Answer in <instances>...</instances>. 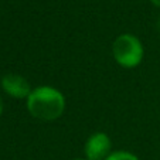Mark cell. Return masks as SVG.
<instances>
[{
  "label": "cell",
  "mask_w": 160,
  "mask_h": 160,
  "mask_svg": "<svg viewBox=\"0 0 160 160\" xmlns=\"http://www.w3.org/2000/svg\"><path fill=\"white\" fill-rule=\"evenodd\" d=\"M28 112L41 121H54L65 109L64 95L52 87H38L27 98Z\"/></svg>",
  "instance_id": "6da1fadb"
},
{
  "label": "cell",
  "mask_w": 160,
  "mask_h": 160,
  "mask_svg": "<svg viewBox=\"0 0 160 160\" xmlns=\"http://www.w3.org/2000/svg\"><path fill=\"white\" fill-rule=\"evenodd\" d=\"M105 160H139L135 154L129 153V152H113L111 153Z\"/></svg>",
  "instance_id": "5b68a950"
},
{
  "label": "cell",
  "mask_w": 160,
  "mask_h": 160,
  "mask_svg": "<svg viewBox=\"0 0 160 160\" xmlns=\"http://www.w3.org/2000/svg\"><path fill=\"white\" fill-rule=\"evenodd\" d=\"M113 58L119 65L125 68H133L139 65L143 58V45L132 34H121L112 45Z\"/></svg>",
  "instance_id": "7a4b0ae2"
},
{
  "label": "cell",
  "mask_w": 160,
  "mask_h": 160,
  "mask_svg": "<svg viewBox=\"0 0 160 160\" xmlns=\"http://www.w3.org/2000/svg\"><path fill=\"white\" fill-rule=\"evenodd\" d=\"M2 87L9 95L14 98H28L31 94V87L28 81L17 74H7L2 78Z\"/></svg>",
  "instance_id": "277c9868"
},
{
  "label": "cell",
  "mask_w": 160,
  "mask_h": 160,
  "mask_svg": "<svg viewBox=\"0 0 160 160\" xmlns=\"http://www.w3.org/2000/svg\"><path fill=\"white\" fill-rule=\"evenodd\" d=\"M152 3L154 4V6H157V7H160V0H150Z\"/></svg>",
  "instance_id": "8992f818"
},
{
  "label": "cell",
  "mask_w": 160,
  "mask_h": 160,
  "mask_svg": "<svg viewBox=\"0 0 160 160\" xmlns=\"http://www.w3.org/2000/svg\"><path fill=\"white\" fill-rule=\"evenodd\" d=\"M2 112H3V101H2V97H0V115H2Z\"/></svg>",
  "instance_id": "52a82bcc"
},
{
  "label": "cell",
  "mask_w": 160,
  "mask_h": 160,
  "mask_svg": "<svg viewBox=\"0 0 160 160\" xmlns=\"http://www.w3.org/2000/svg\"><path fill=\"white\" fill-rule=\"evenodd\" d=\"M112 142L106 133L98 132L88 138L85 143V154L87 160H105L109 156Z\"/></svg>",
  "instance_id": "3957f363"
},
{
  "label": "cell",
  "mask_w": 160,
  "mask_h": 160,
  "mask_svg": "<svg viewBox=\"0 0 160 160\" xmlns=\"http://www.w3.org/2000/svg\"><path fill=\"white\" fill-rule=\"evenodd\" d=\"M74 160H85V159H74Z\"/></svg>",
  "instance_id": "ba28073f"
}]
</instances>
